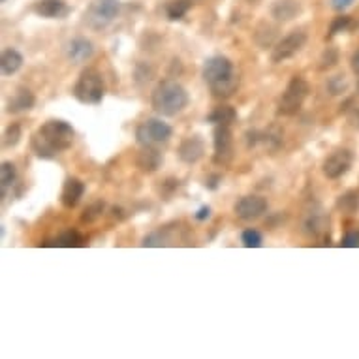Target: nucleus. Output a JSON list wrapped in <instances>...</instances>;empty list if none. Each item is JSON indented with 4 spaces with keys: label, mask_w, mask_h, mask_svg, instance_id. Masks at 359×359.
<instances>
[{
    "label": "nucleus",
    "mask_w": 359,
    "mask_h": 359,
    "mask_svg": "<svg viewBox=\"0 0 359 359\" xmlns=\"http://www.w3.org/2000/svg\"><path fill=\"white\" fill-rule=\"evenodd\" d=\"M74 136L76 134H74L72 124L53 118V121H48L38 128V132L30 140V147L38 158L51 160L59 153L72 147Z\"/></svg>",
    "instance_id": "nucleus-1"
},
{
    "label": "nucleus",
    "mask_w": 359,
    "mask_h": 359,
    "mask_svg": "<svg viewBox=\"0 0 359 359\" xmlns=\"http://www.w3.org/2000/svg\"><path fill=\"white\" fill-rule=\"evenodd\" d=\"M203 81L209 85L215 98H230L237 88V76L228 57L217 55L205 60L201 70Z\"/></svg>",
    "instance_id": "nucleus-2"
},
{
    "label": "nucleus",
    "mask_w": 359,
    "mask_h": 359,
    "mask_svg": "<svg viewBox=\"0 0 359 359\" xmlns=\"http://www.w3.org/2000/svg\"><path fill=\"white\" fill-rule=\"evenodd\" d=\"M153 109L162 117H175L189 106V93L183 85L165 79L153 90Z\"/></svg>",
    "instance_id": "nucleus-3"
},
{
    "label": "nucleus",
    "mask_w": 359,
    "mask_h": 359,
    "mask_svg": "<svg viewBox=\"0 0 359 359\" xmlns=\"http://www.w3.org/2000/svg\"><path fill=\"white\" fill-rule=\"evenodd\" d=\"M74 96L81 104L98 106L104 98V79H102L100 72L95 70V68H85L77 77Z\"/></svg>",
    "instance_id": "nucleus-4"
},
{
    "label": "nucleus",
    "mask_w": 359,
    "mask_h": 359,
    "mask_svg": "<svg viewBox=\"0 0 359 359\" xmlns=\"http://www.w3.org/2000/svg\"><path fill=\"white\" fill-rule=\"evenodd\" d=\"M309 93H311V87H309V83L303 77H292L288 87H286V90L280 96V100H278V115H283V117H294V115H297L303 104H305Z\"/></svg>",
    "instance_id": "nucleus-5"
},
{
    "label": "nucleus",
    "mask_w": 359,
    "mask_h": 359,
    "mask_svg": "<svg viewBox=\"0 0 359 359\" xmlns=\"http://www.w3.org/2000/svg\"><path fill=\"white\" fill-rule=\"evenodd\" d=\"M173 128L162 118H147L136 130V142L142 147H158L170 142Z\"/></svg>",
    "instance_id": "nucleus-6"
},
{
    "label": "nucleus",
    "mask_w": 359,
    "mask_h": 359,
    "mask_svg": "<svg viewBox=\"0 0 359 359\" xmlns=\"http://www.w3.org/2000/svg\"><path fill=\"white\" fill-rule=\"evenodd\" d=\"M118 13V0H93L85 12V21L93 30H102L113 23Z\"/></svg>",
    "instance_id": "nucleus-7"
},
{
    "label": "nucleus",
    "mask_w": 359,
    "mask_h": 359,
    "mask_svg": "<svg viewBox=\"0 0 359 359\" xmlns=\"http://www.w3.org/2000/svg\"><path fill=\"white\" fill-rule=\"evenodd\" d=\"M306 43V34L303 30H294L288 36H284L283 40L278 41L277 46L271 51V60L275 65H280L284 60L292 59L295 55L299 53L301 49L305 48Z\"/></svg>",
    "instance_id": "nucleus-8"
},
{
    "label": "nucleus",
    "mask_w": 359,
    "mask_h": 359,
    "mask_svg": "<svg viewBox=\"0 0 359 359\" xmlns=\"http://www.w3.org/2000/svg\"><path fill=\"white\" fill-rule=\"evenodd\" d=\"M215 164L218 165H228L233 158V134L228 124H217L215 128Z\"/></svg>",
    "instance_id": "nucleus-9"
},
{
    "label": "nucleus",
    "mask_w": 359,
    "mask_h": 359,
    "mask_svg": "<svg viewBox=\"0 0 359 359\" xmlns=\"http://www.w3.org/2000/svg\"><path fill=\"white\" fill-rule=\"evenodd\" d=\"M353 154L348 149H337L324 160V175L327 179H341L342 175H346L350 168H352Z\"/></svg>",
    "instance_id": "nucleus-10"
},
{
    "label": "nucleus",
    "mask_w": 359,
    "mask_h": 359,
    "mask_svg": "<svg viewBox=\"0 0 359 359\" xmlns=\"http://www.w3.org/2000/svg\"><path fill=\"white\" fill-rule=\"evenodd\" d=\"M233 211L241 220L250 222V220H256L267 211V200L262 198V196H245V198L237 201Z\"/></svg>",
    "instance_id": "nucleus-11"
},
{
    "label": "nucleus",
    "mask_w": 359,
    "mask_h": 359,
    "mask_svg": "<svg viewBox=\"0 0 359 359\" xmlns=\"http://www.w3.org/2000/svg\"><path fill=\"white\" fill-rule=\"evenodd\" d=\"M177 153H179V158L183 160L184 164H196L205 154V143L200 136H190L181 142Z\"/></svg>",
    "instance_id": "nucleus-12"
},
{
    "label": "nucleus",
    "mask_w": 359,
    "mask_h": 359,
    "mask_svg": "<svg viewBox=\"0 0 359 359\" xmlns=\"http://www.w3.org/2000/svg\"><path fill=\"white\" fill-rule=\"evenodd\" d=\"M95 53V48H93V41L87 40V38H74V40L68 43L66 48V55L72 62L76 65H81L85 60H88Z\"/></svg>",
    "instance_id": "nucleus-13"
},
{
    "label": "nucleus",
    "mask_w": 359,
    "mask_h": 359,
    "mask_svg": "<svg viewBox=\"0 0 359 359\" xmlns=\"http://www.w3.org/2000/svg\"><path fill=\"white\" fill-rule=\"evenodd\" d=\"M83 194H85V184L76 179V177H70L66 179L65 187H62V194H60V201L62 205L68 207V209H74V207L81 201Z\"/></svg>",
    "instance_id": "nucleus-14"
},
{
    "label": "nucleus",
    "mask_w": 359,
    "mask_h": 359,
    "mask_svg": "<svg viewBox=\"0 0 359 359\" xmlns=\"http://www.w3.org/2000/svg\"><path fill=\"white\" fill-rule=\"evenodd\" d=\"M34 12L46 19H62L68 13L65 0H40L36 2Z\"/></svg>",
    "instance_id": "nucleus-15"
},
{
    "label": "nucleus",
    "mask_w": 359,
    "mask_h": 359,
    "mask_svg": "<svg viewBox=\"0 0 359 359\" xmlns=\"http://www.w3.org/2000/svg\"><path fill=\"white\" fill-rule=\"evenodd\" d=\"M136 164L143 173H154L160 168V164H162V154H160L156 147H143L137 153Z\"/></svg>",
    "instance_id": "nucleus-16"
},
{
    "label": "nucleus",
    "mask_w": 359,
    "mask_h": 359,
    "mask_svg": "<svg viewBox=\"0 0 359 359\" xmlns=\"http://www.w3.org/2000/svg\"><path fill=\"white\" fill-rule=\"evenodd\" d=\"M34 95L30 93L29 88H19L18 93L8 100V111L10 113H21V111H29L34 107Z\"/></svg>",
    "instance_id": "nucleus-17"
},
{
    "label": "nucleus",
    "mask_w": 359,
    "mask_h": 359,
    "mask_svg": "<svg viewBox=\"0 0 359 359\" xmlns=\"http://www.w3.org/2000/svg\"><path fill=\"white\" fill-rule=\"evenodd\" d=\"M301 12L297 0H277L271 8L273 18L278 21H292Z\"/></svg>",
    "instance_id": "nucleus-18"
},
{
    "label": "nucleus",
    "mask_w": 359,
    "mask_h": 359,
    "mask_svg": "<svg viewBox=\"0 0 359 359\" xmlns=\"http://www.w3.org/2000/svg\"><path fill=\"white\" fill-rule=\"evenodd\" d=\"M23 66V55L19 53L18 49H6L2 53V59H0V68H2V74L4 76H13L18 74Z\"/></svg>",
    "instance_id": "nucleus-19"
},
{
    "label": "nucleus",
    "mask_w": 359,
    "mask_h": 359,
    "mask_svg": "<svg viewBox=\"0 0 359 359\" xmlns=\"http://www.w3.org/2000/svg\"><path fill=\"white\" fill-rule=\"evenodd\" d=\"M237 111L231 106H220L215 107L209 115H207V123L211 124H228L230 126L231 123H236Z\"/></svg>",
    "instance_id": "nucleus-20"
},
{
    "label": "nucleus",
    "mask_w": 359,
    "mask_h": 359,
    "mask_svg": "<svg viewBox=\"0 0 359 359\" xmlns=\"http://www.w3.org/2000/svg\"><path fill=\"white\" fill-rule=\"evenodd\" d=\"M327 228H330V218H325L324 215H320V212H311V215L306 217L305 230L309 231L311 236H322V233L327 231Z\"/></svg>",
    "instance_id": "nucleus-21"
},
{
    "label": "nucleus",
    "mask_w": 359,
    "mask_h": 359,
    "mask_svg": "<svg viewBox=\"0 0 359 359\" xmlns=\"http://www.w3.org/2000/svg\"><path fill=\"white\" fill-rule=\"evenodd\" d=\"M18 181V170L12 162H2L0 165V187H2V196L6 194V190L13 187Z\"/></svg>",
    "instance_id": "nucleus-22"
},
{
    "label": "nucleus",
    "mask_w": 359,
    "mask_h": 359,
    "mask_svg": "<svg viewBox=\"0 0 359 359\" xmlns=\"http://www.w3.org/2000/svg\"><path fill=\"white\" fill-rule=\"evenodd\" d=\"M190 8L189 0H171L170 4L165 6V13H168V18L171 21H179V19H183L187 15Z\"/></svg>",
    "instance_id": "nucleus-23"
},
{
    "label": "nucleus",
    "mask_w": 359,
    "mask_h": 359,
    "mask_svg": "<svg viewBox=\"0 0 359 359\" xmlns=\"http://www.w3.org/2000/svg\"><path fill=\"white\" fill-rule=\"evenodd\" d=\"M337 207H339L342 212H355L359 209V192L350 190V192H346L344 196H341L339 201H337Z\"/></svg>",
    "instance_id": "nucleus-24"
},
{
    "label": "nucleus",
    "mask_w": 359,
    "mask_h": 359,
    "mask_svg": "<svg viewBox=\"0 0 359 359\" xmlns=\"http://www.w3.org/2000/svg\"><path fill=\"white\" fill-rule=\"evenodd\" d=\"M83 245H85V239H83L81 233L76 230L65 231V233L57 239V247L72 248V247H83Z\"/></svg>",
    "instance_id": "nucleus-25"
},
{
    "label": "nucleus",
    "mask_w": 359,
    "mask_h": 359,
    "mask_svg": "<svg viewBox=\"0 0 359 359\" xmlns=\"http://www.w3.org/2000/svg\"><path fill=\"white\" fill-rule=\"evenodd\" d=\"M19 140H21V126L10 124L4 132V136H2V145H4V149H12L18 145Z\"/></svg>",
    "instance_id": "nucleus-26"
},
{
    "label": "nucleus",
    "mask_w": 359,
    "mask_h": 359,
    "mask_svg": "<svg viewBox=\"0 0 359 359\" xmlns=\"http://www.w3.org/2000/svg\"><path fill=\"white\" fill-rule=\"evenodd\" d=\"M241 241L247 248H259L262 247V243H264V239H262V236H259V231L247 230V231H243Z\"/></svg>",
    "instance_id": "nucleus-27"
},
{
    "label": "nucleus",
    "mask_w": 359,
    "mask_h": 359,
    "mask_svg": "<svg viewBox=\"0 0 359 359\" xmlns=\"http://www.w3.org/2000/svg\"><path fill=\"white\" fill-rule=\"evenodd\" d=\"M102 211H104V203H102V201H98V203H95V205H90L85 209L81 220L83 222H95L96 218L102 217Z\"/></svg>",
    "instance_id": "nucleus-28"
},
{
    "label": "nucleus",
    "mask_w": 359,
    "mask_h": 359,
    "mask_svg": "<svg viewBox=\"0 0 359 359\" xmlns=\"http://www.w3.org/2000/svg\"><path fill=\"white\" fill-rule=\"evenodd\" d=\"M350 25H352V21H350V18H346V15L337 18L335 21L331 23L330 36H335V34H339V32H346V30L350 29Z\"/></svg>",
    "instance_id": "nucleus-29"
},
{
    "label": "nucleus",
    "mask_w": 359,
    "mask_h": 359,
    "mask_svg": "<svg viewBox=\"0 0 359 359\" xmlns=\"http://www.w3.org/2000/svg\"><path fill=\"white\" fill-rule=\"evenodd\" d=\"M327 88H330L331 95H341V93H344L346 90V79H344V76L331 77L330 83H327Z\"/></svg>",
    "instance_id": "nucleus-30"
},
{
    "label": "nucleus",
    "mask_w": 359,
    "mask_h": 359,
    "mask_svg": "<svg viewBox=\"0 0 359 359\" xmlns=\"http://www.w3.org/2000/svg\"><path fill=\"white\" fill-rule=\"evenodd\" d=\"M341 245L346 248H358L359 247V230L348 231L346 236L342 237Z\"/></svg>",
    "instance_id": "nucleus-31"
},
{
    "label": "nucleus",
    "mask_w": 359,
    "mask_h": 359,
    "mask_svg": "<svg viewBox=\"0 0 359 359\" xmlns=\"http://www.w3.org/2000/svg\"><path fill=\"white\" fill-rule=\"evenodd\" d=\"M322 62H324V65H322V68H325V66L330 68V66L335 65V62H337V51H335V49H327V51L324 53V59H322Z\"/></svg>",
    "instance_id": "nucleus-32"
},
{
    "label": "nucleus",
    "mask_w": 359,
    "mask_h": 359,
    "mask_svg": "<svg viewBox=\"0 0 359 359\" xmlns=\"http://www.w3.org/2000/svg\"><path fill=\"white\" fill-rule=\"evenodd\" d=\"M353 0H331V6L335 8V10H339V12H342V10H346L348 6H352Z\"/></svg>",
    "instance_id": "nucleus-33"
},
{
    "label": "nucleus",
    "mask_w": 359,
    "mask_h": 359,
    "mask_svg": "<svg viewBox=\"0 0 359 359\" xmlns=\"http://www.w3.org/2000/svg\"><path fill=\"white\" fill-rule=\"evenodd\" d=\"M211 217V209L209 207H201L200 211L196 212V220H200V222H203V220H207V218Z\"/></svg>",
    "instance_id": "nucleus-34"
},
{
    "label": "nucleus",
    "mask_w": 359,
    "mask_h": 359,
    "mask_svg": "<svg viewBox=\"0 0 359 359\" xmlns=\"http://www.w3.org/2000/svg\"><path fill=\"white\" fill-rule=\"evenodd\" d=\"M218 181H220V175H212V177H209V179H207V183H205V187L209 190H215L218 187Z\"/></svg>",
    "instance_id": "nucleus-35"
},
{
    "label": "nucleus",
    "mask_w": 359,
    "mask_h": 359,
    "mask_svg": "<svg viewBox=\"0 0 359 359\" xmlns=\"http://www.w3.org/2000/svg\"><path fill=\"white\" fill-rule=\"evenodd\" d=\"M352 70L359 76V49L352 55Z\"/></svg>",
    "instance_id": "nucleus-36"
},
{
    "label": "nucleus",
    "mask_w": 359,
    "mask_h": 359,
    "mask_svg": "<svg viewBox=\"0 0 359 359\" xmlns=\"http://www.w3.org/2000/svg\"><path fill=\"white\" fill-rule=\"evenodd\" d=\"M2 2H6V0H2Z\"/></svg>",
    "instance_id": "nucleus-37"
}]
</instances>
